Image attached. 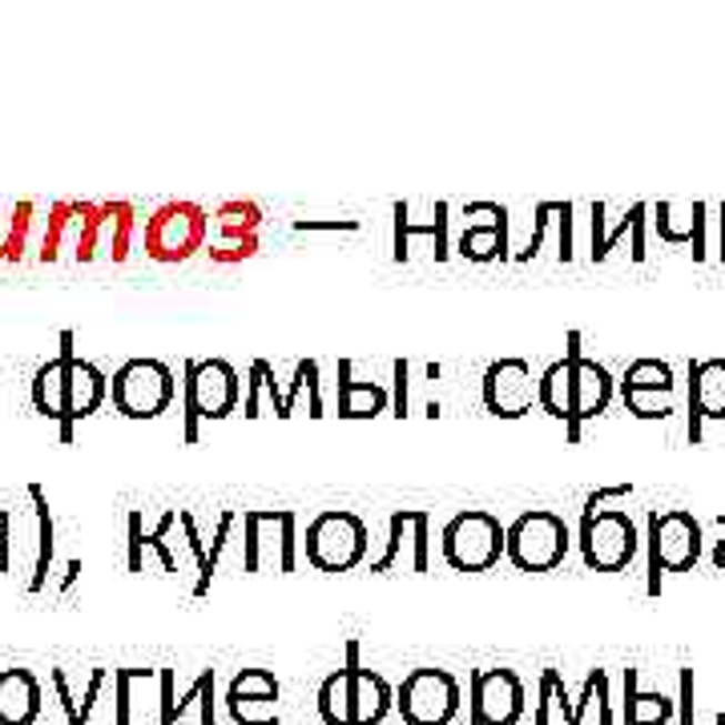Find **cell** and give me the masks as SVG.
Wrapping results in <instances>:
<instances>
[{
  "instance_id": "6da1fadb",
  "label": "cell",
  "mask_w": 725,
  "mask_h": 725,
  "mask_svg": "<svg viewBox=\"0 0 725 725\" xmlns=\"http://www.w3.org/2000/svg\"><path fill=\"white\" fill-rule=\"evenodd\" d=\"M242 403V375L226 359H185L182 367V444H198V423L226 420Z\"/></svg>"
},
{
  "instance_id": "7a4b0ae2",
  "label": "cell",
  "mask_w": 725,
  "mask_h": 725,
  "mask_svg": "<svg viewBox=\"0 0 725 725\" xmlns=\"http://www.w3.org/2000/svg\"><path fill=\"white\" fill-rule=\"evenodd\" d=\"M207 242H210V214H207V207H198V202H185V198L162 202V207L145 218V234H141L145 259L162 262V266L190 262L198 250H207Z\"/></svg>"
},
{
  "instance_id": "3957f363",
  "label": "cell",
  "mask_w": 725,
  "mask_h": 725,
  "mask_svg": "<svg viewBox=\"0 0 725 725\" xmlns=\"http://www.w3.org/2000/svg\"><path fill=\"white\" fill-rule=\"evenodd\" d=\"M508 548V528L484 508L455 512L440 532V553L455 573H492Z\"/></svg>"
},
{
  "instance_id": "277c9868",
  "label": "cell",
  "mask_w": 725,
  "mask_h": 725,
  "mask_svg": "<svg viewBox=\"0 0 725 725\" xmlns=\"http://www.w3.org/2000/svg\"><path fill=\"white\" fill-rule=\"evenodd\" d=\"M294 573L299 568V516L291 508L242 512V573Z\"/></svg>"
},
{
  "instance_id": "5b68a950",
  "label": "cell",
  "mask_w": 725,
  "mask_h": 725,
  "mask_svg": "<svg viewBox=\"0 0 725 725\" xmlns=\"http://www.w3.org/2000/svg\"><path fill=\"white\" fill-rule=\"evenodd\" d=\"M173 395H178V380H173V371L165 367L162 359H125L109 375V400H113L118 415H125V420H158V415H165L173 407Z\"/></svg>"
},
{
  "instance_id": "8992f818",
  "label": "cell",
  "mask_w": 725,
  "mask_h": 725,
  "mask_svg": "<svg viewBox=\"0 0 725 725\" xmlns=\"http://www.w3.org/2000/svg\"><path fill=\"white\" fill-rule=\"evenodd\" d=\"M98 226H101V202H81L66 198L53 202L44 218L41 242H37V262H98Z\"/></svg>"
},
{
  "instance_id": "52a82bcc",
  "label": "cell",
  "mask_w": 725,
  "mask_h": 725,
  "mask_svg": "<svg viewBox=\"0 0 725 725\" xmlns=\"http://www.w3.org/2000/svg\"><path fill=\"white\" fill-rule=\"evenodd\" d=\"M367 520L355 512H319L306 524V564L319 573H355L367 561Z\"/></svg>"
},
{
  "instance_id": "ba28073f",
  "label": "cell",
  "mask_w": 725,
  "mask_h": 725,
  "mask_svg": "<svg viewBox=\"0 0 725 725\" xmlns=\"http://www.w3.org/2000/svg\"><path fill=\"white\" fill-rule=\"evenodd\" d=\"M573 548V532L564 524V516L548 508H532V512H520L516 520L508 524V556L516 564L520 573H556L564 564Z\"/></svg>"
},
{
  "instance_id": "9c48e42d",
  "label": "cell",
  "mask_w": 725,
  "mask_h": 725,
  "mask_svg": "<svg viewBox=\"0 0 725 725\" xmlns=\"http://www.w3.org/2000/svg\"><path fill=\"white\" fill-rule=\"evenodd\" d=\"M650 596H661V576L689 573L702 561V524L685 508L650 512Z\"/></svg>"
},
{
  "instance_id": "30bf717a",
  "label": "cell",
  "mask_w": 725,
  "mask_h": 725,
  "mask_svg": "<svg viewBox=\"0 0 725 725\" xmlns=\"http://www.w3.org/2000/svg\"><path fill=\"white\" fill-rule=\"evenodd\" d=\"M564 359L573 363V412H568V423H564V440L568 444H581V427L596 415L608 412V403L617 395V380L608 375L605 363L585 355V339L581 331H568L564 339Z\"/></svg>"
},
{
  "instance_id": "8fae6325",
  "label": "cell",
  "mask_w": 725,
  "mask_h": 725,
  "mask_svg": "<svg viewBox=\"0 0 725 725\" xmlns=\"http://www.w3.org/2000/svg\"><path fill=\"white\" fill-rule=\"evenodd\" d=\"M576 544H581V556H585L593 573H625L633 556H637V524L625 508L581 516Z\"/></svg>"
},
{
  "instance_id": "7c38bea8",
  "label": "cell",
  "mask_w": 725,
  "mask_h": 725,
  "mask_svg": "<svg viewBox=\"0 0 725 725\" xmlns=\"http://www.w3.org/2000/svg\"><path fill=\"white\" fill-rule=\"evenodd\" d=\"M395 709L407 725H452L460 714V682L447 669H412L395 689Z\"/></svg>"
},
{
  "instance_id": "4fadbf2b",
  "label": "cell",
  "mask_w": 725,
  "mask_h": 725,
  "mask_svg": "<svg viewBox=\"0 0 725 725\" xmlns=\"http://www.w3.org/2000/svg\"><path fill=\"white\" fill-rule=\"evenodd\" d=\"M480 395H484L487 415H496V420H524L532 412V403H541V375L532 371L528 359L504 355L496 363H487Z\"/></svg>"
},
{
  "instance_id": "5bb4252c",
  "label": "cell",
  "mask_w": 725,
  "mask_h": 725,
  "mask_svg": "<svg viewBox=\"0 0 725 725\" xmlns=\"http://www.w3.org/2000/svg\"><path fill=\"white\" fill-rule=\"evenodd\" d=\"M262 214L259 202L250 198H230L214 210V242H210V262L214 266H234V262H246L259 254L262 246Z\"/></svg>"
},
{
  "instance_id": "9a60e30c",
  "label": "cell",
  "mask_w": 725,
  "mask_h": 725,
  "mask_svg": "<svg viewBox=\"0 0 725 725\" xmlns=\"http://www.w3.org/2000/svg\"><path fill=\"white\" fill-rule=\"evenodd\" d=\"M427 573L432 568V516L423 508H400L387 520V548L380 561H371V573Z\"/></svg>"
},
{
  "instance_id": "2e32d148",
  "label": "cell",
  "mask_w": 725,
  "mask_h": 725,
  "mask_svg": "<svg viewBox=\"0 0 725 725\" xmlns=\"http://www.w3.org/2000/svg\"><path fill=\"white\" fill-rule=\"evenodd\" d=\"M467 709L472 725H516L524 717V682L512 669H472Z\"/></svg>"
},
{
  "instance_id": "e0dca14e",
  "label": "cell",
  "mask_w": 725,
  "mask_h": 725,
  "mask_svg": "<svg viewBox=\"0 0 725 725\" xmlns=\"http://www.w3.org/2000/svg\"><path fill=\"white\" fill-rule=\"evenodd\" d=\"M109 400V375L89 363V359H69V395H66V423H61V444H73L77 423L101 412V403Z\"/></svg>"
},
{
  "instance_id": "ac0fdd59",
  "label": "cell",
  "mask_w": 725,
  "mask_h": 725,
  "mask_svg": "<svg viewBox=\"0 0 725 725\" xmlns=\"http://www.w3.org/2000/svg\"><path fill=\"white\" fill-rule=\"evenodd\" d=\"M705 420H725V359H689V444H702Z\"/></svg>"
},
{
  "instance_id": "d6986e66",
  "label": "cell",
  "mask_w": 725,
  "mask_h": 725,
  "mask_svg": "<svg viewBox=\"0 0 725 725\" xmlns=\"http://www.w3.org/2000/svg\"><path fill=\"white\" fill-rule=\"evenodd\" d=\"M395 214V239H391V250H395V262H407L412 259V239H432V259L435 262H447L452 254V239H447V222H452V207L447 202H435L432 207V222H412V207L407 202H395L391 207Z\"/></svg>"
},
{
  "instance_id": "ffe728a7",
  "label": "cell",
  "mask_w": 725,
  "mask_h": 725,
  "mask_svg": "<svg viewBox=\"0 0 725 725\" xmlns=\"http://www.w3.org/2000/svg\"><path fill=\"white\" fill-rule=\"evenodd\" d=\"M77 355V335L61 331V351L53 359H44L33 371V407L37 415L53 420L57 427L66 423V395H69V359Z\"/></svg>"
},
{
  "instance_id": "44dd1931",
  "label": "cell",
  "mask_w": 725,
  "mask_h": 725,
  "mask_svg": "<svg viewBox=\"0 0 725 725\" xmlns=\"http://www.w3.org/2000/svg\"><path fill=\"white\" fill-rule=\"evenodd\" d=\"M650 210L653 207H645V202H633V207L608 226V207L605 202H593V207H588V218H593V250H588V254H593V262H605L625 234H633V262H645V222H650Z\"/></svg>"
},
{
  "instance_id": "7402d4cb",
  "label": "cell",
  "mask_w": 725,
  "mask_h": 725,
  "mask_svg": "<svg viewBox=\"0 0 725 725\" xmlns=\"http://www.w3.org/2000/svg\"><path fill=\"white\" fill-rule=\"evenodd\" d=\"M391 412V391L375 380H355V363L339 359V415L343 420H375Z\"/></svg>"
},
{
  "instance_id": "603a6c76",
  "label": "cell",
  "mask_w": 725,
  "mask_h": 725,
  "mask_svg": "<svg viewBox=\"0 0 725 725\" xmlns=\"http://www.w3.org/2000/svg\"><path fill=\"white\" fill-rule=\"evenodd\" d=\"M133 239H138V207L125 198L101 202V226H98V259H109L113 266L133 254Z\"/></svg>"
},
{
  "instance_id": "cb8c5ba5",
  "label": "cell",
  "mask_w": 725,
  "mask_h": 725,
  "mask_svg": "<svg viewBox=\"0 0 725 725\" xmlns=\"http://www.w3.org/2000/svg\"><path fill=\"white\" fill-rule=\"evenodd\" d=\"M355 661H359V641H346V665L335 673H326L319 685V717L326 725H355Z\"/></svg>"
},
{
  "instance_id": "d4e9b609",
  "label": "cell",
  "mask_w": 725,
  "mask_h": 725,
  "mask_svg": "<svg viewBox=\"0 0 725 725\" xmlns=\"http://www.w3.org/2000/svg\"><path fill=\"white\" fill-rule=\"evenodd\" d=\"M41 717V682L29 669H0V725H33Z\"/></svg>"
},
{
  "instance_id": "484cf974",
  "label": "cell",
  "mask_w": 725,
  "mask_h": 725,
  "mask_svg": "<svg viewBox=\"0 0 725 725\" xmlns=\"http://www.w3.org/2000/svg\"><path fill=\"white\" fill-rule=\"evenodd\" d=\"M508 218L500 222H476V226H464V234L455 239V254L464 262H508Z\"/></svg>"
},
{
  "instance_id": "4316f807",
  "label": "cell",
  "mask_w": 725,
  "mask_h": 725,
  "mask_svg": "<svg viewBox=\"0 0 725 725\" xmlns=\"http://www.w3.org/2000/svg\"><path fill=\"white\" fill-rule=\"evenodd\" d=\"M29 500L37 512V556H33V576H29V593H44L49 573H53V553H57V528H53V508L44 496L41 484H29Z\"/></svg>"
},
{
  "instance_id": "83f0119b",
  "label": "cell",
  "mask_w": 725,
  "mask_h": 725,
  "mask_svg": "<svg viewBox=\"0 0 725 725\" xmlns=\"http://www.w3.org/2000/svg\"><path fill=\"white\" fill-rule=\"evenodd\" d=\"M391 705H395V689L375 669H367L363 661H355V709H351L355 725H383Z\"/></svg>"
},
{
  "instance_id": "f1b7e54d",
  "label": "cell",
  "mask_w": 725,
  "mask_h": 725,
  "mask_svg": "<svg viewBox=\"0 0 725 725\" xmlns=\"http://www.w3.org/2000/svg\"><path fill=\"white\" fill-rule=\"evenodd\" d=\"M705 210H709L705 202H685V207H677V202H657V207L650 210L653 230H657L661 242L685 246V242H693V226H697V218H702Z\"/></svg>"
},
{
  "instance_id": "f546056e",
  "label": "cell",
  "mask_w": 725,
  "mask_h": 725,
  "mask_svg": "<svg viewBox=\"0 0 725 725\" xmlns=\"http://www.w3.org/2000/svg\"><path fill=\"white\" fill-rule=\"evenodd\" d=\"M673 717V702L665 693H641L637 669H625V725H665Z\"/></svg>"
},
{
  "instance_id": "4dcf8cb0",
  "label": "cell",
  "mask_w": 725,
  "mask_h": 725,
  "mask_svg": "<svg viewBox=\"0 0 725 725\" xmlns=\"http://www.w3.org/2000/svg\"><path fill=\"white\" fill-rule=\"evenodd\" d=\"M282 395H286V391H279V383H274L271 363H266V359H254V363H250V375H246V395H242V415H246V420H259L262 400H271V412L279 415V420H286Z\"/></svg>"
},
{
  "instance_id": "1f68e13d",
  "label": "cell",
  "mask_w": 725,
  "mask_h": 725,
  "mask_svg": "<svg viewBox=\"0 0 725 725\" xmlns=\"http://www.w3.org/2000/svg\"><path fill=\"white\" fill-rule=\"evenodd\" d=\"M541 407L553 420L568 423V412H573V363L568 359H556L541 371Z\"/></svg>"
},
{
  "instance_id": "d6a6232c",
  "label": "cell",
  "mask_w": 725,
  "mask_h": 725,
  "mask_svg": "<svg viewBox=\"0 0 725 725\" xmlns=\"http://www.w3.org/2000/svg\"><path fill=\"white\" fill-rule=\"evenodd\" d=\"M617 387H633V391H677L673 380V367L665 359H633L625 367V375L617 380Z\"/></svg>"
},
{
  "instance_id": "836d02e7",
  "label": "cell",
  "mask_w": 725,
  "mask_h": 725,
  "mask_svg": "<svg viewBox=\"0 0 725 725\" xmlns=\"http://www.w3.org/2000/svg\"><path fill=\"white\" fill-rule=\"evenodd\" d=\"M553 705L564 714V725H573V702H568V689H564V673L544 669L541 673V702H536L532 725H553Z\"/></svg>"
},
{
  "instance_id": "e575fe53",
  "label": "cell",
  "mask_w": 725,
  "mask_h": 725,
  "mask_svg": "<svg viewBox=\"0 0 725 725\" xmlns=\"http://www.w3.org/2000/svg\"><path fill=\"white\" fill-rule=\"evenodd\" d=\"M234 524H239V512H234V508H226L222 516H218L214 541H210V548H207V564L198 568L194 596H207L210 585H214V573H218V564H222V553H226V544H230V532H234Z\"/></svg>"
},
{
  "instance_id": "d590c367",
  "label": "cell",
  "mask_w": 725,
  "mask_h": 725,
  "mask_svg": "<svg viewBox=\"0 0 725 725\" xmlns=\"http://www.w3.org/2000/svg\"><path fill=\"white\" fill-rule=\"evenodd\" d=\"M41 207L33 198H21L17 202V214H12V234H9V250H4V262H21L29 250H33V230L41 222Z\"/></svg>"
},
{
  "instance_id": "8d00e7d4",
  "label": "cell",
  "mask_w": 725,
  "mask_h": 725,
  "mask_svg": "<svg viewBox=\"0 0 725 725\" xmlns=\"http://www.w3.org/2000/svg\"><path fill=\"white\" fill-rule=\"evenodd\" d=\"M617 391L637 420H669L677 412V395L673 391H633V387H617Z\"/></svg>"
},
{
  "instance_id": "74e56055",
  "label": "cell",
  "mask_w": 725,
  "mask_h": 725,
  "mask_svg": "<svg viewBox=\"0 0 725 725\" xmlns=\"http://www.w3.org/2000/svg\"><path fill=\"white\" fill-rule=\"evenodd\" d=\"M234 725H279V702L274 697H226Z\"/></svg>"
},
{
  "instance_id": "f35d334b",
  "label": "cell",
  "mask_w": 725,
  "mask_h": 725,
  "mask_svg": "<svg viewBox=\"0 0 725 725\" xmlns=\"http://www.w3.org/2000/svg\"><path fill=\"white\" fill-rule=\"evenodd\" d=\"M190 705H198V722L202 725H214V669H202L198 673V682L190 685V693H185L182 702H178V709H173V717L182 722V714L190 709Z\"/></svg>"
},
{
  "instance_id": "ab89813d",
  "label": "cell",
  "mask_w": 725,
  "mask_h": 725,
  "mask_svg": "<svg viewBox=\"0 0 725 725\" xmlns=\"http://www.w3.org/2000/svg\"><path fill=\"white\" fill-rule=\"evenodd\" d=\"M226 697H274L279 702V677L271 669H242L234 673Z\"/></svg>"
},
{
  "instance_id": "60d3db41",
  "label": "cell",
  "mask_w": 725,
  "mask_h": 725,
  "mask_svg": "<svg viewBox=\"0 0 725 725\" xmlns=\"http://www.w3.org/2000/svg\"><path fill=\"white\" fill-rule=\"evenodd\" d=\"M556 218V202H536V210H532V234H528V242L512 254V262H532L536 254H541V242H544V234H548V222Z\"/></svg>"
},
{
  "instance_id": "b9f144b4",
  "label": "cell",
  "mask_w": 725,
  "mask_h": 725,
  "mask_svg": "<svg viewBox=\"0 0 725 725\" xmlns=\"http://www.w3.org/2000/svg\"><path fill=\"white\" fill-rule=\"evenodd\" d=\"M178 524V512H165L162 520H158V528L145 532V548L150 553H158V561H162V573H178V556H173V548L165 544V536H170V528Z\"/></svg>"
},
{
  "instance_id": "7bdbcfd3",
  "label": "cell",
  "mask_w": 725,
  "mask_h": 725,
  "mask_svg": "<svg viewBox=\"0 0 725 725\" xmlns=\"http://www.w3.org/2000/svg\"><path fill=\"white\" fill-rule=\"evenodd\" d=\"M407 375H412V363H407V359H395V363H391V380H395V387H391V415H395V420H407V415H412V395H407L412 383H407Z\"/></svg>"
},
{
  "instance_id": "ee69618b",
  "label": "cell",
  "mask_w": 725,
  "mask_h": 725,
  "mask_svg": "<svg viewBox=\"0 0 725 725\" xmlns=\"http://www.w3.org/2000/svg\"><path fill=\"white\" fill-rule=\"evenodd\" d=\"M125 568L130 573H145V524H141V512L125 516Z\"/></svg>"
},
{
  "instance_id": "f6af8a7d",
  "label": "cell",
  "mask_w": 725,
  "mask_h": 725,
  "mask_svg": "<svg viewBox=\"0 0 725 725\" xmlns=\"http://www.w3.org/2000/svg\"><path fill=\"white\" fill-rule=\"evenodd\" d=\"M133 677H138V669H113V693H118L113 697V725H133Z\"/></svg>"
},
{
  "instance_id": "bcb514c9",
  "label": "cell",
  "mask_w": 725,
  "mask_h": 725,
  "mask_svg": "<svg viewBox=\"0 0 725 725\" xmlns=\"http://www.w3.org/2000/svg\"><path fill=\"white\" fill-rule=\"evenodd\" d=\"M294 234H355L359 218H299Z\"/></svg>"
},
{
  "instance_id": "7dc6e473",
  "label": "cell",
  "mask_w": 725,
  "mask_h": 725,
  "mask_svg": "<svg viewBox=\"0 0 725 725\" xmlns=\"http://www.w3.org/2000/svg\"><path fill=\"white\" fill-rule=\"evenodd\" d=\"M573 214H576V207L573 202H556V230H561V262H573L576 259V250H573Z\"/></svg>"
},
{
  "instance_id": "c3c4849f",
  "label": "cell",
  "mask_w": 725,
  "mask_h": 725,
  "mask_svg": "<svg viewBox=\"0 0 725 725\" xmlns=\"http://www.w3.org/2000/svg\"><path fill=\"white\" fill-rule=\"evenodd\" d=\"M625 496H633V484L596 487V492H588V496H585V508H581V516H596V512H605L608 500H625Z\"/></svg>"
},
{
  "instance_id": "681fc988",
  "label": "cell",
  "mask_w": 725,
  "mask_h": 725,
  "mask_svg": "<svg viewBox=\"0 0 725 725\" xmlns=\"http://www.w3.org/2000/svg\"><path fill=\"white\" fill-rule=\"evenodd\" d=\"M49 677H53L57 702H61V709H66L69 725H85V722H81V705H77L73 689H69V677H66V669H53V673H49Z\"/></svg>"
},
{
  "instance_id": "f907efd6",
  "label": "cell",
  "mask_w": 725,
  "mask_h": 725,
  "mask_svg": "<svg viewBox=\"0 0 725 725\" xmlns=\"http://www.w3.org/2000/svg\"><path fill=\"white\" fill-rule=\"evenodd\" d=\"M158 689H162V697H158V705H162L158 725H178V717H173V709H178V697H173V669H158Z\"/></svg>"
},
{
  "instance_id": "816d5d0a",
  "label": "cell",
  "mask_w": 725,
  "mask_h": 725,
  "mask_svg": "<svg viewBox=\"0 0 725 725\" xmlns=\"http://www.w3.org/2000/svg\"><path fill=\"white\" fill-rule=\"evenodd\" d=\"M178 524H182V532H185V544H190V553H194L198 568H202V564H207V541H202V532H198V520H194V512H178Z\"/></svg>"
},
{
  "instance_id": "f5cc1de1",
  "label": "cell",
  "mask_w": 725,
  "mask_h": 725,
  "mask_svg": "<svg viewBox=\"0 0 725 725\" xmlns=\"http://www.w3.org/2000/svg\"><path fill=\"white\" fill-rule=\"evenodd\" d=\"M464 218H467V226H476V222H500V218H508V207H500V202H467Z\"/></svg>"
},
{
  "instance_id": "db71d44e",
  "label": "cell",
  "mask_w": 725,
  "mask_h": 725,
  "mask_svg": "<svg viewBox=\"0 0 725 725\" xmlns=\"http://www.w3.org/2000/svg\"><path fill=\"white\" fill-rule=\"evenodd\" d=\"M0 573H12V512H0Z\"/></svg>"
},
{
  "instance_id": "11a10c76",
  "label": "cell",
  "mask_w": 725,
  "mask_h": 725,
  "mask_svg": "<svg viewBox=\"0 0 725 725\" xmlns=\"http://www.w3.org/2000/svg\"><path fill=\"white\" fill-rule=\"evenodd\" d=\"M12 214H17V202H0V262H4V250H9Z\"/></svg>"
},
{
  "instance_id": "9f6ffc18",
  "label": "cell",
  "mask_w": 725,
  "mask_h": 725,
  "mask_svg": "<svg viewBox=\"0 0 725 725\" xmlns=\"http://www.w3.org/2000/svg\"><path fill=\"white\" fill-rule=\"evenodd\" d=\"M682 725H693V669H682Z\"/></svg>"
},
{
  "instance_id": "6f0895ef",
  "label": "cell",
  "mask_w": 725,
  "mask_h": 725,
  "mask_svg": "<svg viewBox=\"0 0 725 725\" xmlns=\"http://www.w3.org/2000/svg\"><path fill=\"white\" fill-rule=\"evenodd\" d=\"M77 576H81V561L73 556V561H69V568H66V581H61V596H66L69 588L77 585Z\"/></svg>"
},
{
  "instance_id": "680465c9",
  "label": "cell",
  "mask_w": 725,
  "mask_h": 725,
  "mask_svg": "<svg viewBox=\"0 0 725 725\" xmlns=\"http://www.w3.org/2000/svg\"><path fill=\"white\" fill-rule=\"evenodd\" d=\"M714 568H717V573H725V536L714 544Z\"/></svg>"
},
{
  "instance_id": "91938a15",
  "label": "cell",
  "mask_w": 725,
  "mask_h": 725,
  "mask_svg": "<svg viewBox=\"0 0 725 725\" xmlns=\"http://www.w3.org/2000/svg\"><path fill=\"white\" fill-rule=\"evenodd\" d=\"M717 226H722V246H717V259L725 262V202L717 207Z\"/></svg>"
},
{
  "instance_id": "94428289",
  "label": "cell",
  "mask_w": 725,
  "mask_h": 725,
  "mask_svg": "<svg viewBox=\"0 0 725 725\" xmlns=\"http://www.w3.org/2000/svg\"><path fill=\"white\" fill-rule=\"evenodd\" d=\"M423 415H432V420H440V415H444V407H440V403H427V407H423Z\"/></svg>"
},
{
  "instance_id": "6125c7cd",
  "label": "cell",
  "mask_w": 725,
  "mask_h": 725,
  "mask_svg": "<svg viewBox=\"0 0 725 725\" xmlns=\"http://www.w3.org/2000/svg\"><path fill=\"white\" fill-rule=\"evenodd\" d=\"M717 528H722V536H725V512H722V516H717Z\"/></svg>"
}]
</instances>
